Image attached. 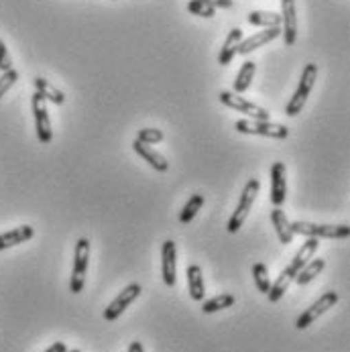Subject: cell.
Masks as SVG:
<instances>
[{"instance_id": "ffe728a7", "label": "cell", "mask_w": 350, "mask_h": 352, "mask_svg": "<svg viewBox=\"0 0 350 352\" xmlns=\"http://www.w3.org/2000/svg\"><path fill=\"white\" fill-rule=\"evenodd\" d=\"M324 267H326V261H324V258H311L309 263H305L300 269V273H298V277H296V283H298L300 287L311 283V281L324 271Z\"/></svg>"}, {"instance_id": "ac0fdd59", "label": "cell", "mask_w": 350, "mask_h": 352, "mask_svg": "<svg viewBox=\"0 0 350 352\" xmlns=\"http://www.w3.org/2000/svg\"><path fill=\"white\" fill-rule=\"evenodd\" d=\"M241 41H243V29H232L230 33H228V37H226V41H224V45H222V50L218 53V63L220 65H228L232 59H234V55L239 53V45H241Z\"/></svg>"}, {"instance_id": "5b68a950", "label": "cell", "mask_w": 350, "mask_h": 352, "mask_svg": "<svg viewBox=\"0 0 350 352\" xmlns=\"http://www.w3.org/2000/svg\"><path fill=\"white\" fill-rule=\"evenodd\" d=\"M259 188H261L259 179H250V182H247V186H245V190H243V196H241V201H239L237 210L232 212V216H230V220H228V224H226V228H228V232H230V234L239 232V230H241V226L245 224V220H247V216H249L250 208H252V204H254V200H256Z\"/></svg>"}, {"instance_id": "7a4b0ae2", "label": "cell", "mask_w": 350, "mask_h": 352, "mask_svg": "<svg viewBox=\"0 0 350 352\" xmlns=\"http://www.w3.org/2000/svg\"><path fill=\"white\" fill-rule=\"evenodd\" d=\"M316 80H318V65H316V63H307V65L303 67V72H301L300 84H298V88H296L292 100L287 102V106H285V114H287V116L294 118V116H298L301 110H303V106H305V102H307V96H309V92H311V88H314Z\"/></svg>"}, {"instance_id": "30bf717a", "label": "cell", "mask_w": 350, "mask_h": 352, "mask_svg": "<svg viewBox=\"0 0 350 352\" xmlns=\"http://www.w3.org/2000/svg\"><path fill=\"white\" fill-rule=\"evenodd\" d=\"M281 35L287 47H294L298 41V12L296 0H281Z\"/></svg>"}, {"instance_id": "d4e9b609", "label": "cell", "mask_w": 350, "mask_h": 352, "mask_svg": "<svg viewBox=\"0 0 350 352\" xmlns=\"http://www.w3.org/2000/svg\"><path fill=\"white\" fill-rule=\"evenodd\" d=\"M234 302H237V300H234L232 294H220V296H216V298H212V300H206V302L201 303V311H204V314H216V311H220V309L232 307Z\"/></svg>"}, {"instance_id": "d590c367", "label": "cell", "mask_w": 350, "mask_h": 352, "mask_svg": "<svg viewBox=\"0 0 350 352\" xmlns=\"http://www.w3.org/2000/svg\"><path fill=\"white\" fill-rule=\"evenodd\" d=\"M204 2H210V4H212V0H204Z\"/></svg>"}, {"instance_id": "e0dca14e", "label": "cell", "mask_w": 350, "mask_h": 352, "mask_svg": "<svg viewBox=\"0 0 350 352\" xmlns=\"http://www.w3.org/2000/svg\"><path fill=\"white\" fill-rule=\"evenodd\" d=\"M271 222H273V226H275V232H277V236H279V243L281 245H289L292 241H294V232H292V222H289V218L285 216V212L281 210V208H275L273 212H271Z\"/></svg>"}, {"instance_id": "5bb4252c", "label": "cell", "mask_w": 350, "mask_h": 352, "mask_svg": "<svg viewBox=\"0 0 350 352\" xmlns=\"http://www.w3.org/2000/svg\"><path fill=\"white\" fill-rule=\"evenodd\" d=\"M281 37V27H271V29H265V31H259L254 35H250L249 39H243L241 45H239V53L241 55H249L250 51L259 50L267 43H271L273 39Z\"/></svg>"}, {"instance_id": "2e32d148", "label": "cell", "mask_w": 350, "mask_h": 352, "mask_svg": "<svg viewBox=\"0 0 350 352\" xmlns=\"http://www.w3.org/2000/svg\"><path fill=\"white\" fill-rule=\"evenodd\" d=\"M133 149L137 155H141L147 163H149L151 167L155 169V171H161V173H165L167 169H169V161L161 155V153H157L151 145H145V143H141V141H133Z\"/></svg>"}, {"instance_id": "603a6c76", "label": "cell", "mask_w": 350, "mask_h": 352, "mask_svg": "<svg viewBox=\"0 0 350 352\" xmlns=\"http://www.w3.org/2000/svg\"><path fill=\"white\" fill-rule=\"evenodd\" d=\"M254 72H256V63L254 61H245L243 67L239 69L237 78H234V92L237 94H243L247 92L252 84V78H254Z\"/></svg>"}, {"instance_id": "d6a6232c", "label": "cell", "mask_w": 350, "mask_h": 352, "mask_svg": "<svg viewBox=\"0 0 350 352\" xmlns=\"http://www.w3.org/2000/svg\"><path fill=\"white\" fill-rule=\"evenodd\" d=\"M45 352H67V346H65L63 342H55V344H51Z\"/></svg>"}, {"instance_id": "4316f807", "label": "cell", "mask_w": 350, "mask_h": 352, "mask_svg": "<svg viewBox=\"0 0 350 352\" xmlns=\"http://www.w3.org/2000/svg\"><path fill=\"white\" fill-rule=\"evenodd\" d=\"M252 279H254L256 289H259L261 294L267 296L269 289H271V279H269V269H267V265L254 263V267H252Z\"/></svg>"}, {"instance_id": "277c9868", "label": "cell", "mask_w": 350, "mask_h": 352, "mask_svg": "<svg viewBox=\"0 0 350 352\" xmlns=\"http://www.w3.org/2000/svg\"><path fill=\"white\" fill-rule=\"evenodd\" d=\"M234 131L241 135H256V137H269V139H287L289 129L285 124H277L271 120H237L234 122Z\"/></svg>"}, {"instance_id": "4fadbf2b", "label": "cell", "mask_w": 350, "mask_h": 352, "mask_svg": "<svg viewBox=\"0 0 350 352\" xmlns=\"http://www.w3.org/2000/svg\"><path fill=\"white\" fill-rule=\"evenodd\" d=\"M298 269L294 267V265H287L283 271H281V275L275 279V283H271V289H269V294H267V300L271 303H277L283 296H285V292L289 289V285L296 281V277H298Z\"/></svg>"}, {"instance_id": "52a82bcc", "label": "cell", "mask_w": 350, "mask_h": 352, "mask_svg": "<svg viewBox=\"0 0 350 352\" xmlns=\"http://www.w3.org/2000/svg\"><path fill=\"white\" fill-rule=\"evenodd\" d=\"M33 116H35V131H37V139L39 143L43 145H50L51 139H53V131H51V120H50V110H47V100L35 92L33 94Z\"/></svg>"}, {"instance_id": "7c38bea8", "label": "cell", "mask_w": 350, "mask_h": 352, "mask_svg": "<svg viewBox=\"0 0 350 352\" xmlns=\"http://www.w3.org/2000/svg\"><path fill=\"white\" fill-rule=\"evenodd\" d=\"M285 163L277 161L271 167V204L275 208H281L287 198V179H285Z\"/></svg>"}, {"instance_id": "9a60e30c", "label": "cell", "mask_w": 350, "mask_h": 352, "mask_svg": "<svg viewBox=\"0 0 350 352\" xmlns=\"http://www.w3.org/2000/svg\"><path fill=\"white\" fill-rule=\"evenodd\" d=\"M35 236V230L33 226L29 224H23V226H17L4 234H0V251H6V249H12L17 245H23L27 241H31Z\"/></svg>"}, {"instance_id": "484cf974", "label": "cell", "mask_w": 350, "mask_h": 352, "mask_svg": "<svg viewBox=\"0 0 350 352\" xmlns=\"http://www.w3.org/2000/svg\"><path fill=\"white\" fill-rule=\"evenodd\" d=\"M201 206H204V196H201V194H194L190 200L186 201V206H184V210H182V214H179V222H182V224H190V222L198 216Z\"/></svg>"}, {"instance_id": "1f68e13d", "label": "cell", "mask_w": 350, "mask_h": 352, "mask_svg": "<svg viewBox=\"0 0 350 352\" xmlns=\"http://www.w3.org/2000/svg\"><path fill=\"white\" fill-rule=\"evenodd\" d=\"M234 0H212V6L214 8H232Z\"/></svg>"}, {"instance_id": "836d02e7", "label": "cell", "mask_w": 350, "mask_h": 352, "mask_svg": "<svg viewBox=\"0 0 350 352\" xmlns=\"http://www.w3.org/2000/svg\"><path fill=\"white\" fill-rule=\"evenodd\" d=\"M129 352H145V349H143V344H141L139 340H133V342L129 344Z\"/></svg>"}, {"instance_id": "e575fe53", "label": "cell", "mask_w": 350, "mask_h": 352, "mask_svg": "<svg viewBox=\"0 0 350 352\" xmlns=\"http://www.w3.org/2000/svg\"><path fill=\"white\" fill-rule=\"evenodd\" d=\"M67 352H82V351H78V349H74V351H69V349H67Z\"/></svg>"}, {"instance_id": "4dcf8cb0", "label": "cell", "mask_w": 350, "mask_h": 352, "mask_svg": "<svg viewBox=\"0 0 350 352\" xmlns=\"http://www.w3.org/2000/svg\"><path fill=\"white\" fill-rule=\"evenodd\" d=\"M8 69H12V59L8 55L4 41L0 39V72H8Z\"/></svg>"}, {"instance_id": "8992f818", "label": "cell", "mask_w": 350, "mask_h": 352, "mask_svg": "<svg viewBox=\"0 0 350 352\" xmlns=\"http://www.w3.org/2000/svg\"><path fill=\"white\" fill-rule=\"evenodd\" d=\"M220 102L228 108H232L234 112H241V114H247L250 116V120H269V110L259 106V104H252V102L245 100L243 96H237L228 90H222L218 94Z\"/></svg>"}, {"instance_id": "6da1fadb", "label": "cell", "mask_w": 350, "mask_h": 352, "mask_svg": "<svg viewBox=\"0 0 350 352\" xmlns=\"http://www.w3.org/2000/svg\"><path fill=\"white\" fill-rule=\"evenodd\" d=\"M292 232L300 234L305 239H349L350 226L347 224H314V222H303L296 220L292 222Z\"/></svg>"}, {"instance_id": "44dd1931", "label": "cell", "mask_w": 350, "mask_h": 352, "mask_svg": "<svg viewBox=\"0 0 350 352\" xmlns=\"http://www.w3.org/2000/svg\"><path fill=\"white\" fill-rule=\"evenodd\" d=\"M33 84H35V92H39L45 100L53 102V104H57V106H61V104L65 102V94H63L61 90H57V88H55L51 82H47L45 78H35Z\"/></svg>"}, {"instance_id": "83f0119b", "label": "cell", "mask_w": 350, "mask_h": 352, "mask_svg": "<svg viewBox=\"0 0 350 352\" xmlns=\"http://www.w3.org/2000/svg\"><path fill=\"white\" fill-rule=\"evenodd\" d=\"M188 10H190L192 14L204 16V19H212V16L216 14V8H214L210 2H204V0H190Z\"/></svg>"}, {"instance_id": "8fae6325", "label": "cell", "mask_w": 350, "mask_h": 352, "mask_svg": "<svg viewBox=\"0 0 350 352\" xmlns=\"http://www.w3.org/2000/svg\"><path fill=\"white\" fill-rule=\"evenodd\" d=\"M177 249L173 241H165L161 247V275L167 287H175L177 283Z\"/></svg>"}, {"instance_id": "9c48e42d", "label": "cell", "mask_w": 350, "mask_h": 352, "mask_svg": "<svg viewBox=\"0 0 350 352\" xmlns=\"http://www.w3.org/2000/svg\"><path fill=\"white\" fill-rule=\"evenodd\" d=\"M141 285L139 283H131V285H127L116 298H114V302L110 303L106 309H104V320L106 322H114V320H118L120 318V314L131 305V303L135 302L139 296H141Z\"/></svg>"}, {"instance_id": "7402d4cb", "label": "cell", "mask_w": 350, "mask_h": 352, "mask_svg": "<svg viewBox=\"0 0 350 352\" xmlns=\"http://www.w3.org/2000/svg\"><path fill=\"white\" fill-rule=\"evenodd\" d=\"M247 21H249L250 25H254V27H265V29L281 27V14L269 12V10H252L247 16Z\"/></svg>"}, {"instance_id": "cb8c5ba5", "label": "cell", "mask_w": 350, "mask_h": 352, "mask_svg": "<svg viewBox=\"0 0 350 352\" xmlns=\"http://www.w3.org/2000/svg\"><path fill=\"white\" fill-rule=\"evenodd\" d=\"M318 247H320L318 239H307V241H305V243L300 247V251L296 252V256H294V261H292L289 265H294V267L300 271L305 263H309V261L314 258V254H316V251H318Z\"/></svg>"}, {"instance_id": "f1b7e54d", "label": "cell", "mask_w": 350, "mask_h": 352, "mask_svg": "<svg viewBox=\"0 0 350 352\" xmlns=\"http://www.w3.org/2000/svg\"><path fill=\"white\" fill-rule=\"evenodd\" d=\"M137 141H141L145 145H157L163 141V133L159 129H141L137 135Z\"/></svg>"}, {"instance_id": "ba28073f", "label": "cell", "mask_w": 350, "mask_h": 352, "mask_svg": "<svg viewBox=\"0 0 350 352\" xmlns=\"http://www.w3.org/2000/svg\"><path fill=\"white\" fill-rule=\"evenodd\" d=\"M336 303H338V294H336V292H326L318 302L311 303V305L301 314L300 318H298L296 328H298V330H305L307 326L316 324V320H318L320 316H324L328 309H332Z\"/></svg>"}, {"instance_id": "d6986e66", "label": "cell", "mask_w": 350, "mask_h": 352, "mask_svg": "<svg viewBox=\"0 0 350 352\" xmlns=\"http://www.w3.org/2000/svg\"><path fill=\"white\" fill-rule=\"evenodd\" d=\"M188 289L194 302H201L206 298V285H204V273L200 265L188 267Z\"/></svg>"}, {"instance_id": "f546056e", "label": "cell", "mask_w": 350, "mask_h": 352, "mask_svg": "<svg viewBox=\"0 0 350 352\" xmlns=\"http://www.w3.org/2000/svg\"><path fill=\"white\" fill-rule=\"evenodd\" d=\"M17 80H19V72H17V69L2 72V76H0V98L17 84Z\"/></svg>"}, {"instance_id": "3957f363", "label": "cell", "mask_w": 350, "mask_h": 352, "mask_svg": "<svg viewBox=\"0 0 350 352\" xmlns=\"http://www.w3.org/2000/svg\"><path fill=\"white\" fill-rule=\"evenodd\" d=\"M88 263H90V241L80 239L76 243V251H74V269H72V279H69V292L72 294L84 292L86 275H88Z\"/></svg>"}]
</instances>
